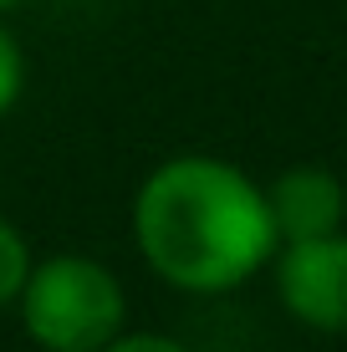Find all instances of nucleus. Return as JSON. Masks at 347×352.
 I'll use <instances>...</instances> for the list:
<instances>
[{
  "label": "nucleus",
  "mask_w": 347,
  "mask_h": 352,
  "mask_svg": "<svg viewBox=\"0 0 347 352\" xmlns=\"http://www.w3.org/2000/svg\"><path fill=\"white\" fill-rule=\"evenodd\" d=\"M276 296L302 327L337 337L347 332V235L281 240L276 256Z\"/></svg>",
  "instance_id": "3"
},
{
  "label": "nucleus",
  "mask_w": 347,
  "mask_h": 352,
  "mask_svg": "<svg viewBox=\"0 0 347 352\" xmlns=\"http://www.w3.org/2000/svg\"><path fill=\"white\" fill-rule=\"evenodd\" d=\"M133 240L148 271L174 291L220 296L276 261L271 199L245 168L184 153L138 184Z\"/></svg>",
  "instance_id": "1"
},
{
  "label": "nucleus",
  "mask_w": 347,
  "mask_h": 352,
  "mask_svg": "<svg viewBox=\"0 0 347 352\" xmlns=\"http://www.w3.org/2000/svg\"><path fill=\"white\" fill-rule=\"evenodd\" d=\"M21 6V0H0V16H5V10H16Z\"/></svg>",
  "instance_id": "8"
},
{
  "label": "nucleus",
  "mask_w": 347,
  "mask_h": 352,
  "mask_svg": "<svg viewBox=\"0 0 347 352\" xmlns=\"http://www.w3.org/2000/svg\"><path fill=\"white\" fill-rule=\"evenodd\" d=\"M21 82H26V62H21V46H16V36L0 26V118L16 107Z\"/></svg>",
  "instance_id": "6"
},
{
  "label": "nucleus",
  "mask_w": 347,
  "mask_h": 352,
  "mask_svg": "<svg viewBox=\"0 0 347 352\" xmlns=\"http://www.w3.org/2000/svg\"><path fill=\"white\" fill-rule=\"evenodd\" d=\"M266 199H271V220H276L281 240L332 235V230H342V214H347L342 179L322 164H291L286 174H276Z\"/></svg>",
  "instance_id": "4"
},
{
  "label": "nucleus",
  "mask_w": 347,
  "mask_h": 352,
  "mask_svg": "<svg viewBox=\"0 0 347 352\" xmlns=\"http://www.w3.org/2000/svg\"><path fill=\"white\" fill-rule=\"evenodd\" d=\"M102 352H189V347L164 337V332H117Z\"/></svg>",
  "instance_id": "7"
},
{
  "label": "nucleus",
  "mask_w": 347,
  "mask_h": 352,
  "mask_svg": "<svg viewBox=\"0 0 347 352\" xmlns=\"http://www.w3.org/2000/svg\"><path fill=\"white\" fill-rule=\"evenodd\" d=\"M31 276V245L10 220H0V307L21 301V286Z\"/></svg>",
  "instance_id": "5"
},
{
  "label": "nucleus",
  "mask_w": 347,
  "mask_h": 352,
  "mask_svg": "<svg viewBox=\"0 0 347 352\" xmlns=\"http://www.w3.org/2000/svg\"><path fill=\"white\" fill-rule=\"evenodd\" d=\"M128 296L117 276L92 256L36 261L21 286L26 337L46 352H102L123 332Z\"/></svg>",
  "instance_id": "2"
}]
</instances>
